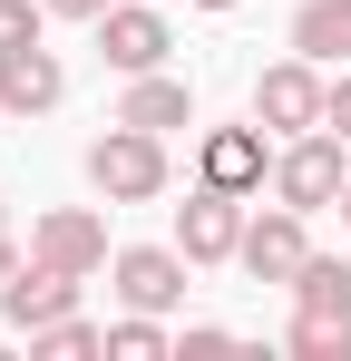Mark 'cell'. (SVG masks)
Instances as JSON below:
<instances>
[{"label":"cell","instance_id":"6da1fadb","mask_svg":"<svg viewBox=\"0 0 351 361\" xmlns=\"http://www.w3.org/2000/svg\"><path fill=\"white\" fill-rule=\"evenodd\" d=\"M88 176H98V195H117V205H147L156 185H166V147H156V127H127L117 118L98 147H88Z\"/></svg>","mask_w":351,"mask_h":361},{"label":"cell","instance_id":"7a4b0ae2","mask_svg":"<svg viewBox=\"0 0 351 361\" xmlns=\"http://www.w3.org/2000/svg\"><path fill=\"white\" fill-rule=\"evenodd\" d=\"M342 137H332V127H322V137H292L283 147V166H273V195H283V205H302V215H312V205H342Z\"/></svg>","mask_w":351,"mask_h":361},{"label":"cell","instance_id":"3957f363","mask_svg":"<svg viewBox=\"0 0 351 361\" xmlns=\"http://www.w3.org/2000/svg\"><path fill=\"white\" fill-rule=\"evenodd\" d=\"M176 244H185V264H225L234 244H244V195H225V185L185 195L176 205Z\"/></svg>","mask_w":351,"mask_h":361},{"label":"cell","instance_id":"277c9868","mask_svg":"<svg viewBox=\"0 0 351 361\" xmlns=\"http://www.w3.org/2000/svg\"><path fill=\"white\" fill-rule=\"evenodd\" d=\"M234 254H244V274H254V283H292V274H302V205H273V215H254Z\"/></svg>","mask_w":351,"mask_h":361},{"label":"cell","instance_id":"5b68a950","mask_svg":"<svg viewBox=\"0 0 351 361\" xmlns=\"http://www.w3.org/2000/svg\"><path fill=\"white\" fill-rule=\"evenodd\" d=\"M322 78H312V59H283V68H264L254 78V118L264 127H322Z\"/></svg>","mask_w":351,"mask_h":361},{"label":"cell","instance_id":"8992f818","mask_svg":"<svg viewBox=\"0 0 351 361\" xmlns=\"http://www.w3.org/2000/svg\"><path fill=\"white\" fill-rule=\"evenodd\" d=\"M58 59L39 49V39H20V49H0V108L10 118H39V108H58Z\"/></svg>","mask_w":351,"mask_h":361},{"label":"cell","instance_id":"52a82bcc","mask_svg":"<svg viewBox=\"0 0 351 361\" xmlns=\"http://www.w3.org/2000/svg\"><path fill=\"white\" fill-rule=\"evenodd\" d=\"M166 49H176V39H166V20H156V10H108V20H98V59L127 68V78H147Z\"/></svg>","mask_w":351,"mask_h":361},{"label":"cell","instance_id":"ba28073f","mask_svg":"<svg viewBox=\"0 0 351 361\" xmlns=\"http://www.w3.org/2000/svg\"><path fill=\"white\" fill-rule=\"evenodd\" d=\"M39 264H58V274H98V264H108V225H98L88 205L39 215Z\"/></svg>","mask_w":351,"mask_h":361},{"label":"cell","instance_id":"9c48e42d","mask_svg":"<svg viewBox=\"0 0 351 361\" xmlns=\"http://www.w3.org/2000/svg\"><path fill=\"white\" fill-rule=\"evenodd\" d=\"M117 293H127V312H176L185 302V264L156 254V244H127L117 254Z\"/></svg>","mask_w":351,"mask_h":361},{"label":"cell","instance_id":"30bf717a","mask_svg":"<svg viewBox=\"0 0 351 361\" xmlns=\"http://www.w3.org/2000/svg\"><path fill=\"white\" fill-rule=\"evenodd\" d=\"M68 302H78V274H58V264H30V274H10V283H0V312H10L20 332L58 322Z\"/></svg>","mask_w":351,"mask_h":361},{"label":"cell","instance_id":"8fae6325","mask_svg":"<svg viewBox=\"0 0 351 361\" xmlns=\"http://www.w3.org/2000/svg\"><path fill=\"white\" fill-rule=\"evenodd\" d=\"M205 185H225V195L264 185V137H254V127H215V137H205Z\"/></svg>","mask_w":351,"mask_h":361},{"label":"cell","instance_id":"7c38bea8","mask_svg":"<svg viewBox=\"0 0 351 361\" xmlns=\"http://www.w3.org/2000/svg\"><path fill=\"white\" fill-rule=\"evenodd\" d=\"M117 118H127V127H156V137H166V127H185V118H195V98H185V78H156V68H147V78L127 88V108H117Z\"/></svg>","mask_w":351,"mask_h":361},{"label":"cell","instance_id":"4fadbf2b","mask_svg":"<svg viewBox=\"0 0 351 361\" xmlns=\"http://www.w3.org/2000/svg\"><path fill=\"white\" fill-rule=\"evenodd\" d=\"M292 49H302V59H351V0H302Z\"/></svg>","mask_w":351,"mask_h":361},{"label":"cell","instance_id":"5bb4252c","mask_svg":"<svg viewBox=\"0 0 351 361\" xmlns=\"http://www.w3.org/2000/svg\"><path fill=\"white\" fill-rule=\"evenodd\" d=\"M292 293H302V312H351V264L342 254H302Z\"/></svg>","mask_w":351,"mask_h":361},{"label":"cell","instance_id":"9a60e30c","mask_svg":"<svg viewBox=\"0 0 351 361\" xmlns=\"http://www.w3.org/2000/svg\"><path fill=\"white\" fill-rule=\"evenodd\" d=\"M292 352L302 361H351V312H302L292 322Z\"/></svg>","mask_w":351,"mask_h":361},{"label":"cell","instance_id":"2e32d148","mask_svg":"<svg viewBox=\"0 0 351 361\" xmlns=\"http://www.w3.org/2000/svg\"><path fill=\"white\" fill-rule=\"evenodd\" d=\"M108 352H127V361H156V352H166V332H156V312H137V322H117V332H108Z\"/></svg>","mask_w":351,"mask_h":361},{"label":"cell","instance_id":"e0dca14e","mask_svg":"<svg viewBox=\"0 0 351 361\" xmlns=\"http://www.w3.org/2000/svg\"><path fill=\"white\" fill-rule=\"evenodd\" d=\"M20 39H39V10L30 0H0V49H20Z\"/></svg>","mask_w":351,"mask_h":361},{"label":"cell","instance_id":"ac0fdd59","mask_svg":"<svg viewBox=\"0 0 351 361\" xmlns=\"http://www.w3.org/2000/svg\"><path fill=\"white\" fill-rule=\"evenodd\" d=\"M322 127H332V137H342V147H351V78H342V88H332V98H322Z\"/></svg>","mask_w":351,"mask_h":361},{"label":"cell","instance_id":"d6986e66","mask_svg":"<svg viewBox=\"0 0 351 361\" xmlns=\"http://www.w3.org/2000/svg\"><path fill=\"white\" fill-rule=\"evenodd\" d=\"M58 20H108V0H49Z\"/></svg>","mask_w":351,"mask_h":361},{"label":"cell","instance_id":"ffe728a7","mask_svg":"<svg viewBox=\"0 0 351 361\" xmlns=\"http://www.w3.org/2000/svg\"><path fill=\"white\" fill-rule=\"evenodd\" d=\"M10 274H20V264H10V244H0V283H10Z\"/></svg>","mask_w":351,"mask_h":361},{"label":"cell","instance_id":"44dd1931","mask_svg":"<svg viewBox=\"0 0 351 361\" xmlns=\"http://www.w3.org/2000/svg\"><path fill=\"white\" fill-rule=\"evenodd\" d=\"M342 225H351V185H342Z\"/></svg>","mask_w":351,"mask_h":361},{"label":"cell","instance_id":"7402d4cb","mask_svg":"<svg viewBox=\"0 0 351 361\" xmlns=\"http://www.w3.org/2000/svg\"><path fill=\"white\" fill-rule=\"evenodd\" d=\"M205 10H234V0H205Z\"/></svg>","mask_w":351,"mask_h":361}]
</instances>
